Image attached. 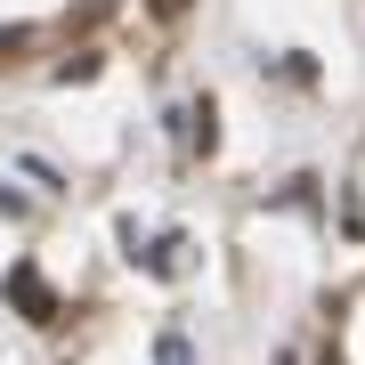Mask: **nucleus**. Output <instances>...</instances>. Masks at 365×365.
<instances>
[{"instance_id": "4", "label": "nucleus", "mask_w": 365, "mask_h": 365, "mask_svg": "<svg viewBox=\"0 0 365 365\" xmlns=\"http://www.w3.org/2000/svg\"><path fill=\"white\" fill-rule=\"evenodd\" d=\"M179 9H187V0H155V16H179Z\"/></svg>"}, {"instance_id": "1", "label": "nucleus", "mask_w": 365, "mask_h": 365, "mask_svg": "<svg viewBox=\"0 0 365 365\" xmlns=\"http://www.w3.org/2000/svg\"><path fill=\"white\" fill-rule=\"evenodd\" d=\"M9 300L25 309V325H57V317H66V309H57V292H49V276H41L33 260L9 268Z\"/></svg>"}, {"instance_id": "3", "label": "nucleus", "mask_w": 365, "mask_h": 365, "mask_svg": "<svg viewBox=\"0 0 365 365\" xmlns=\"http://www.w3.org/2000/svg\"><path fill=\"white\" fill-rule=\"evenodd\" d=\"M9 57H25V25H0V66Z\"/></svg>"}, {"instance_id": "2", "label": "nucleus", "mask_w": 365, "mask_h": 365, "mask_svg": "<svg viewBox=\"0 0 365 365\" xmlns=\"http://www.w3.org/2000/svg\"><path fill=\"white\" fill-rule=\"evenodd\" d=\"M155 365H195V357H187V341H179V333H163V349H155Z\"/></svg>"}]
</instances>
